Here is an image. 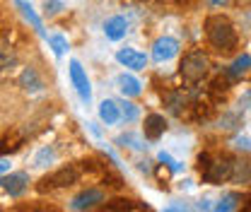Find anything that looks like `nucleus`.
<instances>
[{"label": "nucleus", "mask_w": 251, "mask_h": 212, "mask_svg": "<svg viewBox=\"0 0 251 212\" xmlns=\"http://www.w3.org/2000/svg\"><path fill=\"white\" fill-rule=\"evenodd\" d=\"M205 36H208L210 46L218 48L220 53H229L239 44V36H237L234 24L225 15H210L205 20Z\"/></svg>", "instance_id": "f257e3e1"}, {"label": "nucleus", "mask_w": 251, "mask_h": 212, "mask_svg": "<svg viewBox=\"0 0 251 212\" xmlns=\"http://www.w3.org/2000/svg\"><path fill=\"white\" fill-rule=\"evenodd\" d=\"M210 72V58L203 51H191L184 56V61L179 65V75L186 85H198L201 80H205Z\"/></svg>", "instance_id": "f03ea898"}, {"label": "nucleus", "mask_w": 251, "mask_h": 212, "mask_svg": "<svg viewBox=\"0 0 251 212\" xmlns=\"http://www.w3.org/2000/svg\"><path fill=\"white\" fill-rule=\"evenodd\" d=\"M232 174H234V159L229 157H220L213 164H205V181L210 183H222V181H232Z\"/></svg>", "instance_id": "7ed1b4c3"}, {"label": "nucleus", "mask_w": 251, "mask_h": 212, "mask_svg": "<svg viewBox=\"0 0 251 212\" xmlns=\"http://www.w3.org/2000/svg\"><path fill=\"white\" fill-rule=\"evenodd\" d=\"M68 72H70V82H73V87L75 92L80 94V99L85 101V104H90L92 101V87H90V77H87V72H85V68L80 65V61H70V68H68Z\"/></svg>", "instance_id": "20e7f679"}, {"label": "nucleus", "mask_w": 251, "mask_h": 212, "mask_svg": "<svg viewBox=\"0 0 251 212\" xmlns=\"http://www.w3.org/2000/svg\"><path fill=\"white\" fill-rule=\"evenodd\" d=\"M176 53H179V41L174 36H159L155 44H152V58L157 63L172 61Z\"/></svg>", "instance_id": "39448f33"}, {"label": "nucleus", "mask_w": 251, "mask_h": 212, "mask_svg": "<svg viewBox=\"0 0 251 212\" xmlns=\"http://www.w3.org/2000/svg\"><path fill=\"white\" fill-rule=\"evenodd\" d=\"M116 61L121 63L124 68H128V70H145V65H148V56H145L143 51H138V48L124 46V48H119V51H116Z\"/></svg>", "instance_id": "423d86ee"}, {"label": "nucleus", "mask_w": 251, "mask_h": 212, "mask_svg": "<svg viewBox=\"0 0 251 212\" xmlns=\"http://www.w3.org/2000/svg\"><path fill=\"white\" fill-rule=\"evenodd\" d=\"M99 203H104V193H101L99 188H87V190H82V193H77V195L73 198L70 208H73V210H92Z\"/></svg>", "instance_id": "0eeeda50"}, {"label": "nucleus", "mask_w": 251, "mask_h": 212, "mask_svg": "<svg viewBox=\"0 0 251 212\" xmlns=\"http://www.w3.org/2000/svg\"><path fill=\"white\" fill-rule=\"evenodd\" d=\"M0 186H2L12 198H17V195H22V193L27 190V186H29V176H27L25 171L7 174V176H2V179H0Z\"/></svg>", "instance_id": "6e6552de"}, {"label": "nucleus", "mask_w": 251, "mask_h": 212, "mask_svg": "<svg viewBox=\"0 0 251 212\" xmlns=\"http://www.w3.org/2000/svg\"><path fill=\"white\" fill-rule=\"evenodd\" d=\"M15 2V7L20 10V15L29 22L31 27H34V31L39 34V36H44L46 39V31H44V24H41V20H39V15L34 12V7H31V2L29 0H12Z\"/></svg>", "instance_id": "1a4fd4ad"}, {"label": "nucleus", "mask_w": 251, "mask_h": 212, "mask_svg": "<svg viewBox=\"0 0 251 212\" xmlns=\"http://www.w3.org/2000/svg\"><path fill=\"white\" fill-rule=\"evenodd\" d=\"M126 31H128V20L121 17V15H114V17H109V20L104 22V34H106V39H111V41L124 39Z\"/></svg>", "instance_id": "9d476101"}, {"label": "nucleus", "mask_w": 251, "mask_h": 212, "mask_svg": "<svg viewBox=\"0 0 251 212\" xmlns=\"http://www.w3.org/2000/svg\"><path fill=\"white\" fill-rule=\"evenodd\" d=\"M164 130H167V121H164V116H159V114H150V116L145 118V138H148V140H159V138L164 135Z\"/></svg>", "instance_id": "9b49d317"}, {"label": "nucleus", "mask_w": 251, "mask_h": 212, "mask_svg": "<svg viewBox=\"0 0 251 212\" xmlns=\"http://www.w3.org/2000/svg\"><path fill=\"white\" fill-rule=\"evenodd\" d=\"M99 118L106 123V125H116V123L121 121V109H119V104H116L114 99H104V101L99 104Z\"/></svg>", "instance_id": "f8f14e48"}, {"label": "nucleus", "mask_w": 251, "mask_h": 212, "mask_svg": "<svg viewBox=\"0 0 251 212\" xmlns=\"http://www.w3.org/2000/svg\"><path fill=\"white\" fill-rule=\"evenodd\" d=\"M75 181H77V169H73V166H63L61 171H56L53 176L44 179L41 183H51V186H73Z\"/></svg>", "instance_id": "ddd939ff"}, {"label": "nucleus", "mask_w": 251, "mask_h": 212, "mask_svg": "<svg viewBox=\"0 0 251 212\" xmlns=\"http://www.w3.org/2000/svg\"><path fill=\"white\" fill-rule=\"evenodd\" d=\"M116 85H119V90H121V94L124 96H138L140 94V82L130 75V72H121L119 77H116Z\"/></svg>", "instance_id": "4468645a"}, {"label": "nucleus", "mask_w": 251, "mask_h": 212, "mask_svg": "<svg viewBox=\"0 0 251 212\" xmlns=\"http://www.w3.org/2000/svg\"><path fill=\"white\" fill-rule=\"evenodd\" d=\"M20 87L25 92H39L44 87V82H41V77L34 68H25L22 75H20Z\"/></svg>", "instance_id": "2eb2a0df"}, {"label": "nucleus", "mask_w": 251, "mask_h": 212, "mask_svg": "<svg viewBox=\"0 0 251 212\" xmlns=\"http://www.w3.org/2000/svg\"><path fill=\"white\" fill-rule=\"evenodd\" d=\"M249 68H251V56L249 53H242V56H237L234 58V63L229 65V77H242L244 72H249Z\"/></svg>", "instance_id": "dca6fc26"}, {"label": "nucleus", "mask_w": 251, "mask_h": 212, "mask_svg": "<svg viewBox=\"0 0 251 212\" xmlns=\"http://www.w3.org/2000/svg\"><path fill=\"white\" fill-rule=\"evenodd\" d=\"M119 109H121V118H124L126 123H135L138 118H140V109L133 104V101H121L119 104Z\"/></svg>", "instance_id": "f3484780"}, {"label": "nucleus", "mask_w": 251, "mask_h": 212, "mask_svg": "<svg viewBox=\"0 0 251 212\" xmlns=\"http://www.w3.org/2000/svg\"><path fill=\"white\" fill-rule=\"evenodd\" d=\"M239 195L237 193H227V195H222L220 198V203L215 205V210L218 212H229V210H237V205H239Z\"/></svg>", "instance_id": "a211bd4d"}, {"label": "nucleus", "mask_w": 251, "mask_h": 212, "mask_svg": "<svg viewBox=\"0 0 251 212\" xmlns=\"http://www.w3.org/2000/svg\"><path fill=\"white\" fill-rule=\"evenodd\" d=\"M46 41H49V46L53 48V53H56L58 58L68 51V39H65L63 34H51V36H46Z\"/></svg>", "instance_id": "6ab92c4d"}, {"label": "nucleus", "mask_w": 251, "mask_h": 212, "mask_svg": "<svg viewBox=\"0 0 251 212\" xmlns=\"http://www.w3.org/2000/svg\"><path fill=\"white\" fill-rule=\"evenodd\" d=\"M121 147H128V150H145V145H143V140L135 135V133H126V135H121L119 140H116Z\"/></svg>", "instance_id": "aec40b11"}, {"label": "nucleus", "mask_w": 251, "mask_h": 212, "mask_svg": "<svg viewBox=\"0 0 251 212\" xmlns=\"http://www.w3.org/2000/svg\"><path fill=\"white\" fill-rule=\"evenodd\" d=\"M10 63H15V48H12V44L0 39V70L7 68Z\"/></svg>", "instance_id": "412c9836"}, {"label": "nucleus", "mask_w": 251, "mask_h": 212, "mask_svg": "<svg viewBox=\"0 0 251 212\" xmlns=\"http://www.w3.org/2000/svg\"><path fill=\"white\" fill-rule=\"evenodd\" d=\"M53 157H56V152L51 150V147H41V150L36 152V157H34V166L44 169V166H49L53 162Z\"/></svg>", "instance_id": "4be33fe9"}, {"label": "nucleus", "mask_w": 251, "mask_h": 212, "mask_svg": "<svg viewBox=\"0 0 251 212\" xmlns=\"http://www.w3.org/2000/svg\"><path fill=\"white\" fill-rule=\"evenodd\" d=\"M135 200H114L106 205V210H143L145 205H133Z\"/></svg>", "instance_id": "5701e85b"}, {"label": "nucleus", "mask_w": 251, "mask_h": 212, "mask_svg": "<svg viewBox=\"0 0 251 212\" xmlns=\"http://www.w3.org/2000/svg\"><path fill=\"white\" fill-rule=\"evenodd\" d=\"M61 10H65V5H63L61 0H44V15L53 17V15H58Z\"/></svg>", "instance_id": "b1692460"}, {"label": "nucleus", "mask_w": 251, "mask_h": 212, "mask_svg": "<svg viewBox=\"0 0 251 212\" xmlns=\"http://www.w3.org/2000/svg\"><path fill=\"white\" fill-rule=\"evenodd\" d=\"M159 162H164V164H167V166H169L172 171H181V169H184V166H181V164H179L176 159H172V157H169L167 152H159Z\"/></svg>", "instance_id": "393cba45"}, {"label": "nucleus", "mask_w": 251, "mask_h": 212, "mask_svg": "<svg viewBox=\"0 0 251 212\" xmlns=\"http://www.w3.org/2000/svg\"><path fill=\"white\" fill-rule=\"evenodd\" d=\"M234 145H237L239 150H249V147H251L249 138H237V140H234Z\"/></svg>", "instance_id": "a878e982"}, {"label": "nucleus", "mask_w": 251, "mask_h": 212, "mask_svg": "<svg viewBox=\"0 0 251 212\" xmlns=\"http://www.w3.org/2000/svg\"><path fill=\"white\" fill-rule=\"evenodd\" d=\"M210 7H225V5H229V0H205Z\"/></svg>", "instance_id": "bb28decb"}, {"label": "nucleus", "mask_w": 251, "mask_h": 212, "mask_svg": "<svg viewBox=\"0 0 251 212\" xmlns=\"http://www.w3.org/2000/svg\"><path fill=\"white\" fill-rule=\"evenodd\" d=\"M10 169V159H0V174H5Z\"/></svg>", "instance_id": "cd10ccee"}, {"label": "nucleus", "mask_w": 251, "mask_h": 212, "mask_svg": "<svg viewBox=\"0 0 251 212\" xmlns=\"http://www.w3.org/2000/svg\"><path fill=\"white\" fill-rule=\"evenodd\" d=\"M251 0H239V5H249Z\"/></svg>", "instance_id": "c85d7f7f"}]
</instances>
